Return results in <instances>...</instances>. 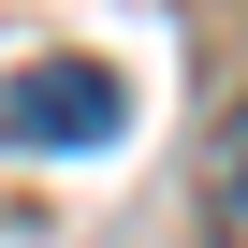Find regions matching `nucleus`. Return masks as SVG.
Listing matches in <instances>:
<instances>
[{"label": "nucleus", "instance_id": "1", "mask_svg": "<svg viewBox=\"0 0 248 248\" xmlns=\"http://www.w3.org/2000/svg\"><path fill=\"white\" fill-rule=\"evenodd\" d=\"M117 117H132V88H117L102 59H44V73H15L0 88V146H117Z\"/></svg>", "mask_w": 248, "mask_h": 248}]
</instances>
